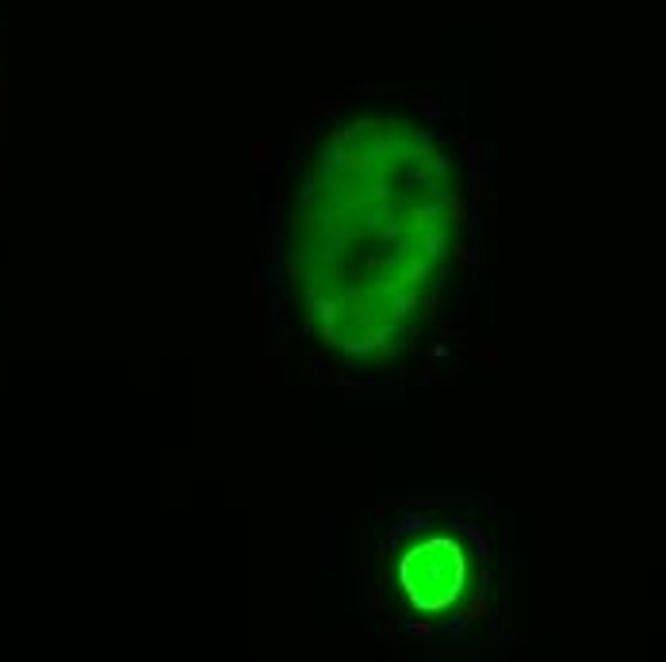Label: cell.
<instances>
[{
    "mask_svg": "<svg viewBox=\"0 0 666 662\" xmlns=\"http://www.w3.org/2000/svg\"><path fill=\"white\" fill-rule=\"evenodd\" d=\"M402 593L425 612H440L464 598L471 582V555L459 536H425L398 559Z\"/></svg>",
    "mask_w": 666,
    "mask_h": 662,
    "instance_id": "1",
    "label": "cell"
}]
</instances>
